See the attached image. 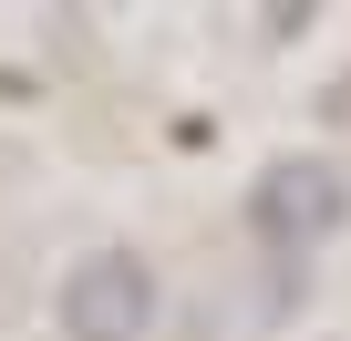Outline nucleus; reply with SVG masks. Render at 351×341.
I'll list each match as a JSON object with an SVG mask.
<instances>
[{
  "label": "nucleus",
  "mask_w": 351,
  "mask_h": 341,
  "mask_svg": "<svg viewBox=\"0 0 351 341\" xmlns=\"http://www.w3.org/2000/svg\"><path fill=\"white\" fill-rule=\"evenodd\" d=\"M145 320H155L145 259H124V248L73 259V279H62V331H73V341H145Z\"/></svg>",
  "instance_id": "f257e3e1"
},
{
  "label": "nucleus",
  "mask_w": 351,
  "mask_h": 341,
  "mask_svg": "<svg viewBox=\"0 0 351 341\" xmlns=\"http://www.w3.org/2000/svg\"><path fill=\"white\" fill-rule=\"evenodd\" d=\"M258 228L289 248V238H320V228H341V176L330 165H279V176L258 187Z\"/></svg>",
  "instance_id": "f03ea898"
}]
</instances>
